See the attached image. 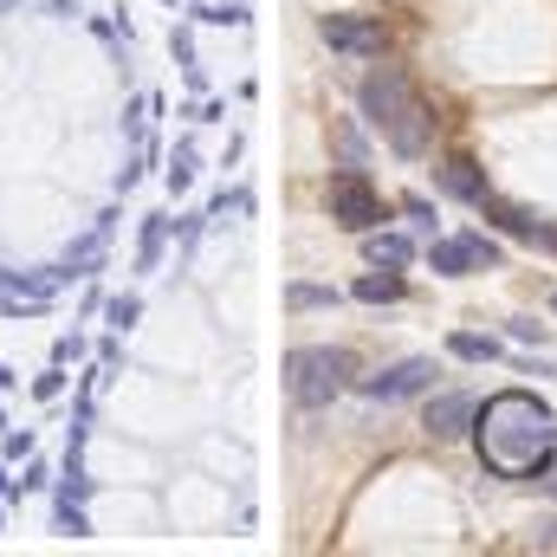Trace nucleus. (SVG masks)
Instances as JSON below:
<instances>
[{"label":"nucleus","mask_w":557,"mask_h":557,"mask_svg":"<svg viewBox=\"0 0 557 557\" xmlns=\"http://www.w3.org/2000/svg\"><path fill=\"white\" fill-rule=\"evenodd\" d=\"M344 376H350V357L344 350H292L285 357V389H292L298 409H324L344 389Z\"/></svg>","instance_id":"obj_3"},{"label":"nucleus","mask_w":557,"mask_h":557,"mask_svg":"<svg viewBox=\"0 0 557 557\" xmlns=\"http://www.w3.org/2000/svg\"><path fill=\"white\" fill-rule=\"evenodd\" d=\"M552 305H557V298H552Z\"/></svg>","instance_id":"obj_15"},{"label":"nucleus","mask_w":557,"mask_h":557,"mask_svg":"<svg viewBox=\"0 0 557 557\" xmlns=\"http://www.w3.org/2000/svg\"><path fill=\"white\" fill-rule=\"evenodd\" d=\"M324 39H331V52H344V59H376V52H383V20L331 13V20H324Z\"/></svg>","instance_id":"obj_5"},{"label":"nucleus","mask_w":557,"mask_h":557,"mask_svg":"<svg viewBox=\"0 0 557 557\" xmlns=\"http://www.w3.org/2000/svg\"><path fill=\"white\" fill-rule=\"evenodd\" d=\"M376 214H383V201H376V188H370L357 169L331 175V221H337V227H350V234H370V227H376Z\"/></svg>","instance_id":"obj_4"},{"label":"nucleus","mask_w":557,"mask_h":557,"mask_svg":"<svg viewBox=\"0 0 557 557\" xmlns=\"http://www.w3.org/2000/svg\"><path fill=\"white\" fill-rule=\"evenodd\" d=\"M428 260H434V273H467V267H493V260H499V247H493V240H480V234H460V240H441Z\"/></svg>","instance_id":"obj_8"},{"label":"nucleus","mask_w":557,"mask_h":557,"mask_svg":"<svg viewBox=\"0 0 557 557\" xmlns=\"http://www.w3.org/2000/svg\"><path fill=\"white\" fill-rule=\"evenodd\" d=\"M473 208H480V214H493V221H499V227H506V234H519V240H539V234H545V227H539V221H532V214H525V208H512V201H499V195H493V188H486V195H480V201H473Z\"/></svg>","instance_id":"obj_10"},{"label":"nucleus","mask_w":557,"mask_h":557,"mask_svg":"<svg viewBox=\"0 0 557 557\" xmlns=\"http://www.w3.org/2000/svg\"><path fill=\"white\" fill-rule=\"evenodd\" d=\"M545 545H552V552H557V525H552V532H545Z\"/></svg>","instance_id":"obj_14"},{"label":"nucleus","mask_w":557,"mask_h":557,"mask_svg":"<svg viewBox=\"0 0 557 557\" xmlns=\"http://www.w3.org/2000/svg\"><path fill=\"white\" fill-rule=\"evenodd\" d=\"M434 383V363L428 357H409V363H389V370H376L363 389L376 396V403H403V396H421Z\"/></svg>","instance_id":"obj_7"},{"label":"nucleus","mask_w":557,"mask_h":557,"mask_svg":"<svg viewBox=\"0 0 557 557\" xmlns=\"http://www.w3.org/2000/svg\"><path fill=\"white\" fill-rule=\"evenodd\" d=\"M454 357L480 363V357H493V337H454Z\"/></svg>","instance_id":"obj_13"},{"label":"nucleus","mask_w":557,"mask_h":557,"mask_svg":"<svg viewBox=\"0 0 557 557\" xmlns=\"http://www.w3.org/2000/svg\"><path fill=\"white\" fill-rule=\"evenodd\" d=\"M473 447H480L486 473H499V480H532V473H545V460H552V447H557L552 409H545L539 396L506 389V396H493V403L480 409Z\"/></svg>","instance_id":"obj_1"},{"label":"nucleus","mask_w":557,"mask_h":557,"mask_svg":"<svg viewBox=\"0 0 557 557\" xmlns=\"http://www.w3.org/2000/svg\"><path fill=\"white\" fill-rule=\"evenodd\" d=\"M363 111H370V124L383 131V143H389L396 156H421V149L434 143V111L421 104V91L409 85V72H396V65H383V72L363 78Z\"/></svg>","instance_id":"obj_2"},{"label":"nucleus","mask_w":557,"mask_h":557,"mask_svg":"<svg viewBox=\"0 0 557 557\" xmlns=\"http://www.w3.org/2000/svg\"><path fill=\"white\" fill-rule=\"evenodd\" d=\"M434 182H441L447 195H460V201H480V195H486V175H480V169H473L467 156H441Z\"/></svg>","instance_id":"obj_9"},{"label":"nucleus","mask_w":557,"mask_h":557,"mask_svg":"<svg viewBox=\"0 0 557 557\" xmlns=\"http://www.w3.org/2000/svg\"><path fill=\"white\" fill-rule=\"evenodd\" d=\"M363 253H370L376 267H409V240H403V234H370Z\"/></svg>","instance_id":"obj_11"},{"label":"nucleus","mask_w":557,"mask_h":557,"mask_svg":"<svg viewBox=\"0 0 557 557\" xmlns=\"http://www.w3.org/2000/svg\"><path fill=\"white\" fill-rule=\"evenodd\" d=\"M357 298H363V305H396V298H403V278H396V273L357 278Z\"/></svg>","instance_id":"obj_12"},{"label":"nucleus","mask_w":557,"mask_h":557,"mask_svg":"<svg viewBox=\"0 0 557 557\" xmlns=\"http://www.w3.org/2000/svg\"><path fill=\"white\" fill-rule=\"evenodd\" d=\"M421 421H428V434H434V441H460V434H473L480 403H473L467 389H447V396H428Z\"/></svg>","instance_id":"obj_6"}]
</instances>
